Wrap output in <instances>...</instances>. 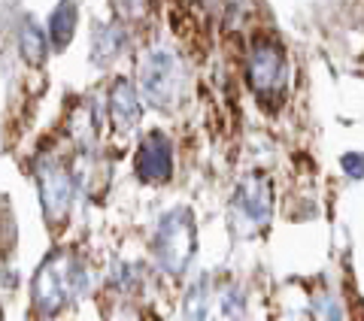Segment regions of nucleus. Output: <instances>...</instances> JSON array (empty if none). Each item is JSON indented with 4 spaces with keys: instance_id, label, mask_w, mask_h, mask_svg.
<instances>
[{
    "instance_id": "obj_11",
    "label": "nucleus",
    "mask_w": 364,
    "mask_h": 321,
    "mask_svg": "<svg viewBox=\"0 0 364 321\" xmlns=\"http://www.w3.org/2000/svg\"><path fill=\"white\" fill-rule=\"evenodd\" d=\"M122 45H124V33L116 25L112 28H97V33H95V61L107 64L112 58H119Z\"/></svg>"
},
{
    "instance_id": "obj_8",
    "label": "nucleus",
    "mask_w": 364,
    "mask_h": 321,
    "mask_svg": "<svg viewBox=\"0 0 364 321\" xmlns=\"http://www.w3.org/2000/svg\"><path fill=\"white\" fill-rule=\"evenodd\" d=\"M140 97H136L134 85L128 82V79H119L116 85H112L109 91V119L112 124H116L119 131H131L136 128V121H140Z\"/></svg>"
},
{
    "instance_id": "obj_5",
    "label": "nucleus",
    "mask_w": 364,
    "mask_h": 321,
    "mask_svg": "<svg viewBox=\"0 0 364 321\" xmlns=\"http://www.w3.org/2000/svg\"><path fill=\"white\" fill-rule=\"evenodd\" d=\"M37 185H40V200L43 210L52 222H61L73 200V179L70 173L55 164V160H40L37 167Z\"/></svg>"
},
{
    "instance_id": "obj_12",
    "label": "nucleus",
    "mask_w": 364,
    "mask_h": 321,
    "mask_svg": "<svg viewBox=\"0 0 364 321\" xmlns=\"http://www.w3.org/2000/svg\"><path fill=\"white\" fill-rule=\"evenodd\" d=\"M207 312H210V279L200 276V279L188 288L186 315H188V318H207Z\"/></svg>"
},
{
    "instance_id": "obj_9",
    "label": "nucleus",
    "mask_w": 364,
    "mask_h": 321,
    "mask_svg": "<svg viewBox=\"0 0 364 321\" xmlns=\"http://www.w3.org/2000/svg\"><path fill=\"white\" fill-rule=\"evenodd\" d=\"M73 31H76V6L70 0H61L49 18V33H52L55 49H64V45L73 40Z\"/></svg>"
},
{
    "instance_id": "obj_4",
    "label": "nucleus",
    "mask_w": 364,
    "mask_h": 321,
    "mask_svg": "<svg viewBox=\"0 0 364 321\" xmlns=\"http://www.w3.org/2000/svg\"><path fill=\"white\" fill-rule=\"evenodd\" d=\"M140 91L152 109H173L182 97V70L176 55L167 49H149L140 61Z\"/></svg>"
},
{
    "instance_id": "obj_2",
    "label": "nucleus",
    "mask_w": 364,
    "mask_h": 321,
    "mask_svg": "<svg viewBox=\"0 0 364 321\" xmlns=\"http://www.w3.org/2000/svg\"><path fill=\"white\" fill-rule=\"evenodd\" d=\"M195 246H198V231H195V219L191 210H170L161 215L155 231V261L167 276H182L186 267L195 258Z\"/></svg>"
},
{
    "instance_id": "obj_14",
    "label": "nucleus",
    "mask_w": 364,
    "mask_h": 321,
    "mask_svg": "<svg viewBox=\"0 0 364 321\" xmlns=\"http://www.w3.org/2000/svg\"><path fill=\"white\" fill-rule=\"evenodd\" d=\"M116 4H119V6L124 9V13H140L146 0H116Z\"/></svg>"
},
{
    "instance_id": "obj_3",
    "label": "nucleus",
    "mask_w": 364,
    "mask_h": 321,
    "mask_svg": "<svg viewBox=\"0 0 364 321\" xmlns=\"http://www.w3.org/2000/svg\"><path fill=\"white\" fill-rule=\"evenodd\" d=\"M273 215V188L270 179L252 173L240 179V185L234 188L231 203H228V219H231V227L240 236H252L261 234L270 224Z\"/></svg>"
},
{
    "instance_id": "obj_13",
    "label": "nucleus",
    "mask_w": 364,
    "mask_h": 321,
    "mask_svg": "<svg viewBox=\"0 0 364 321\" xmlns=\"http://www.w3.org/2000/svg\"><path fill=\"white\" fill-rule=\"evenodd\" d=\"M340 167H343V173L352 176V179H364V155L361 152H349L340 158Z\"/></svg>"
},
{
    "instance_id": "obj_10",
    "label": "nucleus",
    "mask_w": 364,
    "mask_h": 321,
    "mask_svg": "<svg viewBox=\"0 0 364 321\" xmlns=\"http://www.w3.org/2000/svg\"><path fill=\"white\" fill-rule=\"evenodd\" d=\"M18 45H21V58L28 64H43L46 58V33L33 18L21 21V33H18Z\"/></svg>"
},
{
    "instance_id": "obj_6",
    "label": "nucleus",
    "mask_w": 364,
    "mask_h": 321,
    "mask_svg": "<svg viewBox=\"0 0 364 321\" xmlns=\"http://www.w3.org/2000/svg\"><path fill=\"white\" fill-rule=\"evenodd\" d=\"M136 176L149 185H161L173 176V148H170L167 136L152 131L146 140L140 143L136 152Z\"/></svg>"
},
{
    "instance_id": "obj_7",
    "label": "nucleus",
    "mask_w": 364,
    "mask_h": 321,
    "mask_svg": "<svg viewBox=\"0 0 364 321\" xmlns=\"http://www.w3.org/2000/svg\"><path fill=\"white\" fill-rule=\"evenodd\" d=\"M249 82L255 91H279L286 82V58L273 43H258L249 55Z\"/></svg>"
},
{
    "instance_id": "obj_1",
    "label": "nucleus",
    "mask_w": 364,
    "mask_h": 321,
    "mask_svg": "<svg viewBox=\"0 0 364 321\" xmlns=\"http://www.w3.org/2000/svg\"><path fill=\"white\" fill-rule=\"evenodd\" d=\"M88 270L73 255L52 251L33 276V300L43 312H55L64 303H73L76 297H82L88 291Z\"/></svg>"
}]
</instances>
